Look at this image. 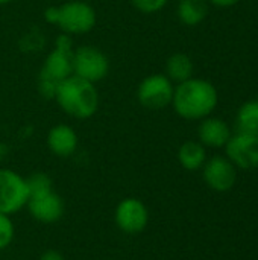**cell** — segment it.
<instances>
[{
    "label": "cell",
    "instance_id": "obj_11",
    "mask_svg": "<svg viewBox=\"0 0 258 260\" xmlns=\"http://www.w3.org/2000/svg\"><path fill=\"white\" fill-rule=\"evenodd\" d=\"M26 206L30 215L36 221L44 222V224H53L59 221L64 215V201L53 190L29 198Z\"/></svg>",
    "mask_w": 258,
    "mask_h": 260
},
{
    "label": "cell",
    "instance_id": "obj_19",
    "mask_svg": "<svg viewBox=\"0 0 258 260\" xmlns=\"http://www.w3.org/2000/svg\"><path fill=\"white\" fill-rule=\"evenodd\" d=\"M14 235L15 230L9 215L0 213V251L11 245V242L14 241Z\"/></svg>",
    "mask_w": 258,
    "mask_h": 260
},
{
    "label": "cell",
    "instance_id": "obj_14",
    "mask_svg": "<svg viewBox=\"0 0 258 260\" xmlns=\"http://www.w3.org/2000/svg\"><path fill=\"white\" fill-rule=\"evenodd\" d=\"M176 15L179 21L186 26H198L208 15L207 0H179L176 8Z\"/></svg>",
    "mask_w": 258,
    "mask_h": 260
},
{
    "label": "cell",
    "instance_id": "obj_1",
    "mask_svg": "<svg viewBox=\"0 0 258 260\" xmlns=\"http://www.w3.org/2000/svg\"><path fill=\"white\" fill-rule=\"evenodd\" d=\"M219 94L216 87L201 78H190L179 82L173 90L172 107L186 120H202L217 107Z\"/></svg>",
    "mask_w": 258,
    "mask_h": 260
},
{
    "label": "cell",
    "instance_id": "obj_17",
    "mask_svg": "<svg viewBox=\"0 0 258 260\" xmlns=\"http://www.w3.org/2000/svg\"><path fill=\"white\" fill-rule=\"evenodd\" d=\"M236 125L240 133L258 134V99L248 101L239 108Z\"/></svg>",
    "mask_w": 258,
    "mask_h": 260
},
{
    "label": "cell",
    "instance_id": "obj_24",
    "mask_svg": "<svg viewBox=\"0 0 258 260\" xmlns=\"http://www.w3.org/2000/svg\"><path fill=\"white\" fill-rule=\"evenodd\" d=\"M257 99H258V98H257Z\"/></svg>",
    "mask_w": 258,
    "mask_h": 260
},
{
    "label": "cell",
    "instance_id": "obj_4",
    "mask_svg": "<svg viewBox=\"0 0 258 260\" xmlns=\"http://www.w3.org/2000/svg\"><path fill=\"white\" fill-rule=\"evenodd\" d=\"M44 20L67 35H82L93 30L97 21L96 9L84 0H70L44 11Z\"/></svg>",
    "mask_w": 258,
    "mask_h": 260
},
{
    "label": "cell",
    "instance_id": "obj_2",
    "mask_svg": "<svg viewBox=\"0 0 258 260\" xmlns=\"http://www.w3.org/2000/svg\"><path fill=\"white\" fill-rule=\"evenodd\" d=\"M53 99L67 116L79 120L93 117L100 104L96 85L76 75L58 84Z\"/></svg>",
    "mask_w": 258,
    "mask_h": 260
},
{
    "label": "cell",
    "instance_id": "obj_8",
    "mask_svg": "<svg viewBox=\"0 0 258 260\" xmlns=\"http://www.w3.org/2000/svg\"><path fill=\"white\" fill-rule=\"evenodd\" d=\"M227 158L239 169L251 171L258 168V134L240 133L231 136L224 146Z\"/></svg>",
    "mask_w": 258,
    "mask_h": 260
},
{
    "label": "cell",
    "instance_id": "obj_18",
    "mask_svg": "<svg viewBox=\"0 0 258 260\" xmlns=\"http://www.w3.org/2000/svg\"><path fill=\"white\" fill-rule=\"evenodd\" d=\"M26 184H27L29 198L38 197V195H43V193H47V192H52V180L44 172L32 174L29 178H26Z\"/></svg>",
    "mask_w": 258,
    "mask_h": 260
},
{
    "label": "cell",
    "instance_id": "obj_9",
    "mask_svg": "<svg viewBox=\"0 0 258 260\" xmlns=\"http://www.w3.org/2000/svg\"><path fill=\"white\" fill-rule=\"evenodd\" d=\"M116 224L126 235L143 232L149 222V212L143 201L137 198H125L116 209Z\"/></svg>",
    "mask_w": 258,
    "mask_h": 260
},
{
    "label": "cell",
    "instance_id": "obj_16",
    "mask_svg": "<svg viewBox=\"0 0 258 260\" xmlns=\"http://www.w3.org/2000/svg\"><path fill=\"white\" fill-rule=\"evenodd\" d=\"M193 61L186 53H173L166 61V76L172 82H184L190 78H193Z\"/></svg>",
    "mask_w": 258,
    "mask_h": 260
},
{
    "label": "cell",
    "instance_id": "obj_5",
    "mask_svg": "<svg viewBox=\"0 0 258 260\" xmlns=\"http://www.w3.org/2000/svg\"><path fill=\"white\" fill-rule=\"evenodd\" d=\"M175 85L163 73L146 76L137 87V99L146 110L158 111L172 105Z\"/></svg>",
    "mask_w": 258,
    "mask_h": 260
},
{
    "label": "cell",
    "instance_id": "obj_10",
    "mask_svg": "<svg viewBox=\"0 0 258 260\" xmlns=\"http://www.w3.org/2000/svg\"><path fill=\"white\" fill-rule=\"evenodd\" d=\"M204 181L214 192H228L233 189L237 180V168L222 155L211 157L202 166Z\"/></svg>",
    "mask_w": 258,
    "mask_h": 260
},
{
    "label": "cell",
    "instance_id": "obj_13",
    "mask_svg": "<svg viewBox=\"0 0 258 260\" xmlns=\"http://www.w3.org/2000/svg\"><path fill=\"white\" fill-rule=\"evenodd\" d=\"M47 146L58 157H70L78 148V134L70 125H55L47 134Z\"/></svg>",
    "mask_w": 258,
    "mask_h": 260
},
{
    "label": "cell",
    "instance_id": "obj_22",
    "mask_svg": "<svg viewBox=\"0 0 258 260\" xmlns=\"http://www.w3.org/2000/svg\"><path fill=\"white\" fill-rule=\"evenodd\" d=\"M207 2H210L211 5H214L217 8H231V6L237 5L240 0H207Z\"/></svg>",
    "mask_w": 258,
    "mask_h": 260
},
{
    "label": "cell",
    "instance_id": "obj_15",
    "mask_svg": "<svg viewBox=\"0 0 258 260\" xmlns=\"http://www.w3.org/2000/svg\"><path fill=\"white\" fill-rule=\"evenodd\" d=\"M179 165L187 171H198L207 161V151L201 142L189 140L184 142L178 149Z\"/></svg>",
    "mask_w": 258,
    "mask_h": 260
},
{
    "label": "cell",
    "instance_id": "obj_3",
    "mask_svg": "<svg viewBox=\"0 0 258 260\" xmlns=\"http://www.w3.org/2000/svg\"><path fill=\"white\" fill-rule=\"evenodd\" d=\"M73 40L67 34L58 35L53 50L46 56L38 75V91L46 99H53L59 82L73 75Z\"/></svg>",
    "mask_w": 258,
    "mask_h": 260
},
{
    "label": "cell",
    "instance_id": "obj_21",
    "mask_svg": "<svg viewBox=\"0 0 258 260\" xmlns=\"http://www.w3.org/2000/svg\"><path fill=\"white\" fill-rule=\"evenodd\" d=\"M40 260H65V259H64V256H62L59 251H56V250H47V251H44V253L41 254Z\"/></svg>",
    "mask_w": 258,
    "mask_h": 260
},
{
    "label": "cell",
    "instance_id": "obj_7",
    "mask_svg": "<svg viewBox=\"0 0 258 260\" xmlns=\"http://www.w3.org/2000/svg\"><path fill=\"white\" fill-rule=\"evenodd\" d=\"M29 200L26 178L11 169H0V213L12 215Z\"/></svg>",
    "mask_w": 258,
    "mask_h": 260
},
{
    "label": "cell",
    "instance_id": "obj_20",
    "mask_svg": "<svg viewBox=\"0 0 258 260\" xmlns=\"http://www.w3.org/2000/svg\"><path fill=\"white\" fill-rule=\"evenodd\" d=\"M132 6L143 14H157L166 8L169 0H131Z\"/></svg>",
    "mask_w": 258,
    "mask_h": 260
},
{
    "label": "cell",
    "instance_id": "obj_6",
    "mask_svg": "<svg viewBox=\"0 0 258 260\" xmlns=\"http://www.w3.org/2000/svg\"><path fill=\"white\" fill-rule=\"evenodd\" d=\"M109 72L108 56L96 46H79L73 52V75L93 84L105 79Z\"/></svg>",
    "mask_w": 258,
    "mask_h": 260
},
{
    "label": "cell",
    "instance_id": "obj_23",
    "mask_svg": "<svg viewBox=\"0 0 258 260\" xmlns=\"http://www.w3.org/2000/svg\"><path fill=\"white\" fill-rule=\"evenodd\" d=\"M12 0H0V6H5V5H8V3H11Z\"/></svg>",
    "mask_w": 258,
    "mask_h": 260
},
{
    "label": "cell",
    "instance_id": "obj_12",
    "mask_svg": "<svg viewBox=\"0 0 258 260\" xmlns=\"http://www.w3.org/2000/svg\"><path fill=\"white\" fill-rule=\"evenodd\" d=\"M199 142L208 148H224L231 137V129L228 123L219 117H205L202 119L198 128Z\"/></svg>",
    "mask_w": 258,
    "mask_h": 260
}]
</instances>
